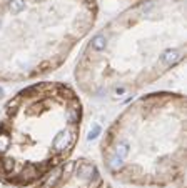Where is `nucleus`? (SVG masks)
<instances>
[{"instance_id":"4","label":"nucleus","mask_w":187,"mask_h":188,"mask_svg":"<svg viewBox=\"0 0 187 188\" xmlns=\"http://www.w3.org/2000/svg\"><path fill=\"white\" fill-rule=\"evenodd\" d=\"M97 0H7L0 7V82L57 70L92 30Z\"/></svg>"},{"instance_id":"5","label":"nucleus","mask_w":187,"mask_h":188,"mask_svg":"<svg viewBox=\"0 0 187 188\" xmlns=\"http://www.w3.org/2000/svg\"><path fill=\"white\" fill-rule=\"evenodd\" d=\"M33 188H115L102 176L92 160L79 158L62 163Z\"/></svg>"},{"instance_id":"1","label":"nucleus","mask_w":187,"mask_h":188,"mask_svg":"<svg viewBox=\"0 0 187 188\" xmlns=\"http://www.w3.org/2000/svg\"><path fill=\"white\" fill-rule=\"evenodd\" d=\"M185 0H142L95 32L75 65L90 97L119 100L184 62Z\"/></svg>"},{"instance_id":"3","label":"nucleus","mask_w":187,"mask_h":188,"mask_svg":"<svg viewBox=\"0 0 187 188\" xmlns=\"http://www.w3.org/2000/svg\"><path fill=\"white\" fill-rule=\"evenodd\" d=\"M185 97L159 92L132 102L100 143L105 170L134 186H185Z\"/></svg>"},{"instance_id":"7","label":"nucleus","mask_w":187,"mask_h":188,"mask_svg":"<svg viewBox=\"0 0 187 188\" xmlns=\"http://www.w3.org/2000/svg\"><path fill=\"white\" fill-rule=\"evenodd\" d=\"M0 98H3V88L0 87Z\"/></svg>"},{"instance_id":"2","label":"nucleus","mask_w":187,"mask_h":188,"mask_svg":"<svg viewBox=\"0 0 187 188\" xmlns=\"http://www.w3.org/2000/svg\"><path fill=\"white\" fill-rule=\"evenodd\" d=\"M82 103L60 82H39L10 98L0 120V182L29 188L65 163L82 125Z\"/></svg>"},{"instance_id":"6","label":"nucleus","mask_w":187,"mask_h":188,"mask_svg":"<svg viewBox=\"0 0 187 188\" xmlns=\"http://www.w3.org/2000/svg\"><path fill=\"white\" fill-rule=\"evenodd\" d=\"M99 132H100V126L95 125V126H94V132H90V135H89V140H94V138L97 137V133H99Z\"/></svg>"}]
</instances>
